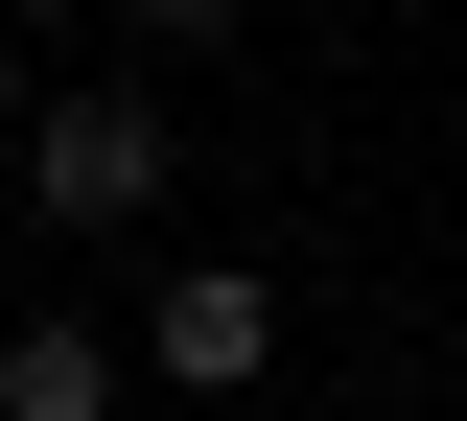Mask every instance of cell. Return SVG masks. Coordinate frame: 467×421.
<instances>
[{
  "instance_id": "obj_1",
  "label": "cell",
  "mask_w": 467,
  "mask_h": 421,
  "mask_svg": "<svg viewBox=\"0 0 467 421\" xmlns=\"http://www.w3.org/2000/svg\"><path fill=\"white\" fill-rule=\"evenodd\" d=\"M164 118H140V94H24V187H0V211H47V235H140V211H164Z\"/></svg>"
},
{
  "instance_id": "obj_2",
  "label": "cell",
  "mask_w": 467,
  "mask_h": 421,
  "mask_svg": "<svg viewBox=\"0 0 467 421\" xmlns=\"http://www.w3.org/2000/svg\"><path fill=\"white\" fill-rule=\"evenodd\" d=\"M257 374H281V281H257V258H187V281L140 304V398H187V421H234Z\"/></svg>"
},
{
  "instance_id": "obj_3",
  "label": "cell",
  "mask_w": 467,
  "mask_h": 421,
  "mask_svg": "<svg viewBox=\"0 0 467 421\" xmlns=\"http://www.w3.org/2000/svg\"><path fill=\"white\" fill-rule=\"evenodd\" d=\"M140 398V352H117L94 304H24V328H0V421H117Z\"/></svg>"
},
{
  "instance_id": "obj_4",
  "label": "cell",
  "mask_w": 467,
  "mask_h": 421,
  "mask_svg": "<svg viewBox=\"0 0 467 421\" xmlns=\"http://www.w3.org/2000/svg\"><path fill=\"white\" fill-rule=\"evenodd\" d=\"M140 24H164V47H211V24H257V0H140Z\"/></svg>"
},
{
  "instance_id": "obj_5",
  "label": "cell",
  "mask_w": 467,
  "mask_h": 421,
  "mask_svg": "<svg viewBox=\"0 0 467 421\" xmlns=\"http://www.w3.org/2000/svg\"><path fill=\"white\" fill-rule=\"evenodd\" d=\"M0 141H24V24H0Z\"/></svg>"
},
{
  "instance_id": "obj_6",
  "label": "cell",
  "mask_w": 467,
  "mask_h": 421,
  "mask_svg": "<svg viewBox=\"0 0 467 421\" xmlns=\"http://www.w3.org/2000/svg\"><path fill=\"white\" fill-rule=\"evenodd\" d=\"M0 24H70V0H0Z\"/></svg>"
}]
</instances>
